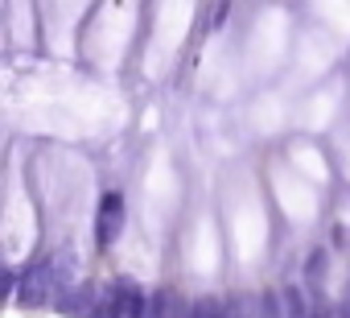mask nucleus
<instances>
[{"label":"nucleus","instance_id":"8","mask_svg":"<svg viewBox=\"0 0 350 318\" xmlns=\"http://www.w3.org/2000/svg\"><path fill=\"white\" fill-rule=\"evenodd\" d=\"M17 293V273L13 269H0V302Z\"/></svg>","mask_w":350,"mask_h":318},{"label":"nucleus","instance_id":"1","mask_svg":"<svg viewBox=\"0 0 350 318\" xmlns=\"http://www.w3.org/2000/svg\"><path fill=\"white\" fill-rule=\"evenodd\" d=\"M58 273H54V260L42 256L25 269V277H17V302L21 306H50L54 293H58Z\"/></svg>","mask_w":350,"mask_h":318},{"label":"nucleus","instance_id":"5","mask_svg":"<svg viewBox=\"0 0 350 318\" xmlns=\"http://www.w3.org/2000/svg\"><path fill=\"white\" fill-rule=\"evenodd\" d=\"M280 306H284V318H317V310H313L305 285H284V289H280Z\"/></svg>","mask_w":350,"mask_h":318},{"label":"nucleus","instance_id":"3","mask_svg":"<svg viewBox=\"0 0 350 318\" xmlns=\"http://www.w3.org/2000/svg\"><path fill=\"white\" fill-rule=\"evenodd\" d=\"M120 232H124V199L111 191V195H103V203H99V223H95V236H99V244H111Z\"/></svg>","mask_w":350,"mask_h":318},{"label":"nucleus","instance_id":"7","mask_svg":"<svg viewBox=\"0 0 350 318\" xmlns=\"http://www.w3.org/2000/svg\"><path fill=\"white\" fill-rule=\"evenodd\" d=\"M256 310H252V318H284V306H280V293H272V289H264L256 302H252Z\"/></svg>","mask_w":350,"mask_h":318},{"label":"nucleus","instance_id":"6","mask_svg":"<svg viewBox=\"0 0 350 318\" xmlns=\"http://www.w3.org/2000/svg\"><path fill=\"white\" fill-rule=\"evenodd\" d=\"M62 289H66V285H62ZM91 302H95V289H91V285H75V289H66L62 297H54V306L66 310V314H87Z\"/></svg>","mask_w":350,"mask_h":318},{"label":"nucleus","instance_id":"4","mask_svg":"<svg viewBox=\"0 0 350 318\" xmlns=\"http://www.w3.org/2000/svg\"><path fill=\"white\" fill-rule=\"evenodd\" d=\"M144 318H186V302L173 293V289H157V293L148 297Z\"/></svg>","mask_w":350,"mask_h":318},{"label":"nucleus","instance_id":"2","mask_svg":"<svg viewBox=\"0 0 350 318\" xmlns=\"http://www.w3.org/2000/svg\"><path fill=\"white\" fill-rule=\"evenodd\" d=\"M103 293L111 297L116 318H144V310H148V293H144L136 281H128V277L107 281V285H103Z\"/></svg>","mask_w":350,"mask_h":318}]
</instances>
